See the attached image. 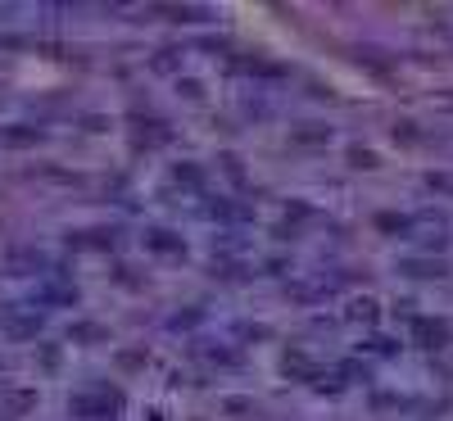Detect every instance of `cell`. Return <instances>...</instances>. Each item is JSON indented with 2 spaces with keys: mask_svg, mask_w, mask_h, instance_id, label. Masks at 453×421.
Returning a JSON list of instances; mask_svg holds the SVG:
<instances>
[{
  "mask_svg": "<svg viewBox=\"0 0 453 421\" xmlns=\"http://www.w3.org/2000/svg\"><path fill=\"white\" fill-rule=\"evenodd\" d=\"M412 340L421 344V349H445L453 340V327L440 317H412Z\"/></svg>",
  "mask_w": 453,
  "mask_h": 421,
  "instance_id": "1",
  "label": "cell"
},
{
  "mask_svg": "<svg viewBox=\"0 0 453 421\" xmlns=\"http://www.w3.org/2000/svg\"><path fill=\"white\" fill-rule=\"evenodd\" d=\"M204 213L218 217V222H249V208H245V204H231L227 195H218L214 204H204Z\"/></svg>",
  "mask_w": 453,
  "mask_h": 421,
  "instance_id": "2",
  "label": "cell"
},
{
  "mask_svg": "<svg viewBox=\"0 0 453 421\" xmlns=\"http://www.w3.org/2000/svg\"><path fill=\"white\" fill-rule=\"evenodd\" d=\"M146 250H154V254H181L186 245H181V236H172V231H163V227H154V231H146Z\"/></svg>",
  "mask_w": 453,
  "mask_h": 421,
  "instance_id": "3",
  "label": "cell"
},
{
  "mask_svg": "<svg viewBox=\"0 0 453 421\" xmlns=\"http://www.w3.org/2000/svg\"><path fill=\"white\" fill-rule=\"evenodd\" d=\"M291 141L295 145H326V141H331V127H322V122H304V127L291 131Z\"/></svg>",
  "mask_w": 453,
  "mask_h": 421,
  "instance_id": "4",
  "label": "cell"
},
{
  "mask_svg": "<svg viewBox=\"0 0 453 421\" xmlns=\"http://www.w3.org/2000/svg\"><path fill=\"white\" fill-rule=\"evenodd\" d=\"M172 181L186 186V190H200V186H204V172H200L195 164H177V168H172Z\"/></svg>",
  "mask_w": 453,
  "mask_h": 421,
  "instance_id": "5",
  "label": "cell"
},
{
  "mask_svg": "<svg viewBox=\"0 0 453 421\" xmlns=\"http://www.w3.org/2000/svg\"><path fill=\"white\" fill-rule=\"evenodd\" d=\"M399 272H408V276H445L449 267H445V263H426V258H408Z\"/></svg>",
  "mask_w": 453,
  "mask_h": 421,
  "instance_id": "6",
  "label": "cell"
},
{
  "mask_svg": "<svg viewBox=\"0 0 453 421\" xmlns=\"http://www.w3.org/2000/svg\"><path fill=\"white\" fill-rule=\"evenodd\" d=\"M32 141H41V131H36V127H9V131H0V145H32Z\"/></svg>",
  "mask_w": 453,
  "mask_h": 421,
  "instance_id": "7",
  "label": "cell"
},
{
  "mask_svg": "<svg viewBox=\"0 0 453 421\" xmlns=\"http://www.w3.org/2000/svg\"><path fill=\"white\" fill-rule=\"evenodd\" d=\"M281 371H286V376H291V371H295V376H313V362H308L304 353H286V358H281Z\"/></svg>",
  "mask_w": 453,
  "mask_h": 421,
  "instance_id": "8",
  "label": "cell"
},
{
  "mask_svg": "<svg viewBox=\"0 0 453 421\" xmlns=\"http://www.w3.org/2000/svg\"><path fill=\"white\" fill-rule=\"evenodd\" d=\"M349 317H354V322H377V304H372V299H358V304L349 308Z\"/></svg>",
  "mask_w": 453,
  "mask_h": 421,
  "instance_id": "9",
  "label": "cell"
},
{
  "mask_svg": "<svg viewBox=\"0 0 453 421\" xmlns=\"http://www.w3.org/2000/svg\"><path fill=\"white\" fill-rule=\"evenodd\" d=\"M223 413H231V417H249V413H254V404H249V399H223Z\"/></svg>",
  "mask_w": 453,
  "mask_h": 421,
  "instance_id": "10",
  "label": "cell"
},
{
  "mask_svg": "<svg viewBox=\"0 0 453 421\" xmlns=\"http://www.w3.org/2000/svg\"><path fill=\"white\" fill-rule=\"evenodd\" d=\"M377 227H381V231H408V217H394V213H381V217H377Z\"/></svg>",
  "mask_w": 453,
  "mask_h": 421,
  "instance_id": "11",
  "label": "cell"
},
{
  "mask_svg": "<svg viewBox=\"0 0 453 421\" xmlns=\"http://www.w3.org/2000/svg\"><path fill=\"white\" fill-rule=\"evenodd\" d=\"M349 164H354V168H377V155H372V150H358V145H354V150H349Z\"/></svg>",
  "mask_w": 453,
  "mask_h": 421,
  "instance_id": "12",
  "label": "cell"
},
{
  "mask_svg": "<svg viewBox=\"0 0 453 421\" xmlns=\"http://www.w3.org/2000/svg\"><path fill=\"white\" fill-rule=\"evenodd\" d=\"M394 141H403V145H412V141H417V131H412V122H399V127H394Z\"/></svg>",
  "mask_w": 453,
  "mask_h": 421,
  "instance_id": "13",
  "label": "cell"
},
{
  "mask_svg": "<svg viewBox=\"0 0 453 421\" xmlns=\"http://www.w3.org/2000/svg\"><path fill=\"white\" fill-rule=\"evenodd\" d=\"M368 349H372V353H381V358H385V353H394V349H399V344H394V340H372Z\"/></svg>",
  "mask_w": 453,
  "mask_h": 421,
  "instance_id": "14",
  "label": "cell"
},
{
  "mask_svg": "<svg viewBox=\"0 0 453 421\" xmlns=\"http://www.w3.org/2000/svg\"><path fill=\"white\" fill-rule=\"evenodd\" d=\"M181 91H186V100H200V95H204V91H200V82H190V78L181 82Z\"/></svg>",
  "mask_w": 453,
  "mask_h": 421,
  "instance_id": "15",
  "label": "cell"
}]
</instances>
